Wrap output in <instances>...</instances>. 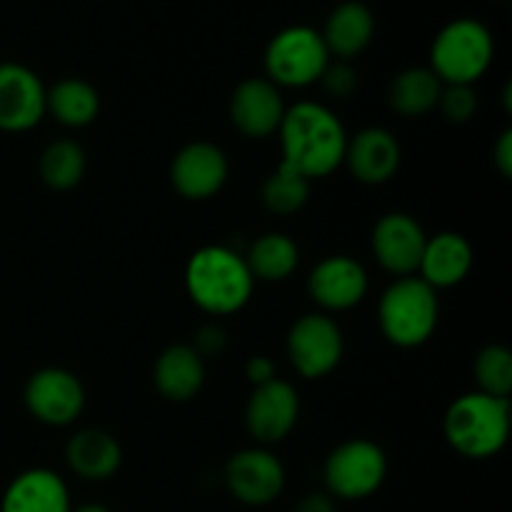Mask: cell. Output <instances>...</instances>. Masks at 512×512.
Returning a JSON list of instances; mask_svg holds the SVG:
<instances>
[{"mask_svg": "<svg viewBox=\"0 0 512 512\" xmlns=\"http://www.w3.org/2000/svg\"><path fill=\"white\" fill-rule=\"evenodd\" d=\"M293 512H338L335 510V500L328 493H310L295 505Z\"/></svg>", "mask_w": 512, "mask_h": 512, "instance_id": "cell-34", "label": "cell"}, {"mask_svg": "<svg viewBox=\"0 0 512 512\" xmlns=\"http://www.w3.org/2000/svg\"><path fill=\"white\" fill-rule=\"evenodd\" d=\"M308 293L320 308L330 313L350 310L368 295V273L350 255H328L310 273Z\"/></svg>", "mask_w": 512, "mask_h": 512, "instance_id": "cell-15", "label": "cell"}, {"mask_svg": "<svg viewBox=\"0 0 512 512\" xmlns=\"http://www.w3.org/2000/svg\"><path fill=\"white\" fill-rule=\"evenodd\" d=\"M255 278L245 255L228 245H205L185 265V290L200 310L210 315H233L253 298Z\"/></svg>", "mask_w": 512, "mask_h": 512, "instance_id": "cell-2", "label": "cell"}, {"mask_svg": "<svg viewBox=\"0 0 512 512\" xmlns=\"http://www.w3.org/2000/svg\"><path fill=\"white\" fill-rule=\"evenodd\" d=\"M280 88L268 78H248L230 95V120L245 138H268L278 133L285 115Z\"/></svg>", "mask_w": 512, "mask_h": 512, "instance_id": "cell-16", "label": "cell"}, {"mask_svg": "<svg viewBox=\"0 0 512 512\" xmlns=\"http://www.w3.org/2000/svg\"><path fill=\"white\" fill-rule=\"evenodd\" d=\"M438 108L445 115V120L463 125L478 113V93H475L473 85H443Z\"/></svg>", "mask_w": 512, "mask_h": 512, "instance_id": "cell-29", "label": "cell"}, {"mask_svg": "<svg viewBox=\"0 0 512 512\" xmlns=\"http://www.w3.org/2000/svg\"><path fill=\"white\" fill-rule=\"evenodd\" d=\"M283 160L308 180L325 178L343 165L348 133L330 108L320 103H295L285 110L278 128Z\"/></svg>", "mask_w": 512, "mask_h": 512, "instance_id": "cell-1", "label": "cell"}, {"mask_svg": "<svg viewBox=\"0 0 512 512\" xmlns=\"http://www.w3.org/2000/svg\"><path fill=\"white\" fill-rule=\"evenodd\" d=\"M478 390L493 398L510 400L512 393V353L505 345H485L473 365Z\"/></svg>", "mask_w": 512, "mask_h": 512, "instance_id": "cell-28", "label": "cell"}, {"mask_svg": "<svg viewBox=\"0 0 512 512\" xmlns=\"http://www.w3.org/2000/svg\"><path fill=\"white\" fill-rule=\"evenodd\" d=\"M440 318L438 290L418 275L398 278L385 288L378 303V325L395 348H420L433 338Z\"/></svg>", "mask_w": 512, "mask_h": 512, "instance_id": "cell-4", "label": "cell"}, {"mask_svg": "<svg viewBox=\"0 0 512 512\" xmlns=\"http://www.w3.org/2000/svg\"><path fill=\"white\" fill-rule=\"evenodd\" d=\"M45 93L48 88L28 65L0 63V130H33L45 118Z\"/></svg>", "mask_w": 512, "mask_h": 512, "instance_id": "cell-14", "label": "cell"}, {"mask_svg": "<svg viewBox=\"0 0 512 512\" xmlns=\"http://www.w3.org/2000/svg\"><path fill=\"white\" fill-rule=\"evenodd\" d=\"M388 478V455L378 443L353 438L330 450L323 465L325 493L340 500H365Z\"/></svg>", "mask_w": 512, "mask_h": 512, "instance_id": "cell-7", "label": "cell"}, {"mask_svg": "<svg viewBox=\"0 0 512 512\" xmlns=\"http://www.w3.org/2000/svg\"><path fill=\"white\" fill-rule=\"evenodd\" d=\"M425 243H428V235H425L423 225L413 215L400 213V210L378 218V223L373 225V235H370V248H373L380 268L398 278L418 273Z\"/></svg>", "mask_w": 512, "mask_h": 512, "instance_id": "cell-13", "label": "cell"}, {"mask_svg": "<svg viewBox=\"0 0 512 512\" xmlns=\"http://www.w3.org/2000/svg\"><path fill=\"white\" fill-rule=\"evenodd\" d=\"M223 478L228 493L248 508H265L285 490L283 463L263 445L230 455Z\"/></svg>", "mask_w": 512, "mask_h": 512, "instance_id": "cell-10", "label": "cell"}, {"mask_svg": "<svg viewBox=\"0 0 512 512\" xmlns=\"http://www.w3.org/2000/svg\"><path fill=\"white\" fill-rule=\"evenodd\" d=\"M153 383L170 403H188L203 390L205 360L190 345H170L155 360Z\"/></svg>", "mask_w": 512, "mask_h": 512, "instance_id": "cell-22", "label": "cell"}, {"mask_svg": "<svg viewBox=\"0 0 512 512\" xmlns=\"http://www.w3.org/2000/svg\"><path fill=\"white\" fill-rule=\"evenodd\" d=\"M318 83L323 85V90L330 98L345 100L358 90V73H355V68L348 60H330Z\"/></svg>", "mask_w": 512, "mask_h": 512, "instance_id": "cell-30", "label": "cell"}, {"mask_svg": "<svg viewBox=\"0 0 512 512\" xmlns=\"http://www.w3.org/2000/svg\"><path fill=\"white\" fill-rule=\"evenodd\" d=\"M250 275L263 283H283L295 273L300 263V250L290 235L285 233H263L255 238L245 255Z\"/></svg>", "mask_w": 512, "mask_h": 512, "instance_id": "cell-25", "label": "cell"}, {"mask_svg": "<svg viewBox=\"0 0 512 512\" xmlns=\"http://www.w3.org/2000/svg\"><path fill=\"white\" fill-rule=\"evenodd\" d=\"M475 263L473 245L468 238L453 230L428 238L423 250V258L418 265V278L425 280L433 290L455 288L470 275Z\"/></svg>", "mask_w": 512, "mask_h": 512, "instance_id": "cell-19", "label": "cell"}, {"mask_svg": "<svg viewBox=\"0 0 512 512\" xmlns=\"http://www.w3.org/2000/svg\"><path fill=\"white\" fill-rule=\"evenodd\" d=\"M70 512H110V510L100 503H85V505H78V508H73Z\"/></svg>", "mask_w": 512, "mask_h": 512, "instance_id": "cell-35", "label": "cell"}, {"mask_svg": "<svg viewBox=\"0 0 512 512\" xmlns=\"http://www.w3.org/2000/svg\"><path fill=\"white\" fill-rule=\"evenodd\" d=\"M65 480L48 468H30L15 475L0 498V512H70Z\"/></svg>", "mask_w": 512, "mask_h": 512, "instance_id": "cell-18", "label": "cell"}, {"mask_svg": "<svg viewBox=\"0 0 512 512\" xmlns=\"http://www.w3.org/2000/svg\"><path fill=\"white\" fill-rule=\"evenodd\" d=\"M493 163L503 178H510L512 175V130H505V133L500 135L498 145L493 148Z\"/></svg>", "mask_w": 512, "mask_h": 512, "instance_id": "cell-32", "label": "cell"}, {"mask_svg": "<svg viewBox=\"0 0 512 512\" xmlns=\"http://www.w3.org/2000/svg\"><path fill=\"white\" fill-rule=\"evenodd\" d=\"M228 155L215 143L195 140L180 148L170 163V183L185 200H210L228 183Z\"/></svg>", "mask_w": 512, "mask_h": 512, "instance_id": "cell-12", "label": "cell"}, {"mask_svg": "<svg viewBox=\"0 0 512 512\" xmlns=\"http://www.w3.org/2000/svg\"><path fill=\"white\" fill-rule=\"evenodd\" d=\"M23 403L38 423L65 428L73 425L85 410V388L70 370L43 368L25 383Z\"/></svg>", "mask_w": 512, "mask_h": 512, "instance_id": "cell-9", "label": "cell"}, {"mask_svg": "<svg viewBox=\"0 0 512 512\" xmlns=\"http://www.w3.org/2000/svg\"><path fill=\"white\" fill-rule=\"evenodd\" d=\"M245 375H248V380L255 388V385H263L275 378V365L270 363L265 355H255V358H250L248 365H245Z\"/></svg>", "mask_w": 512, "mask_h": 512, "instance_id": "cell-33", "label": "cell"}, {"mask_svg": "<svg viewBox=\"0 0 512 512\" xmlns=\"http://www.w3.org/2000/svg\"><path fill=\"white\" fill-rule=\"evenodd\" d=\"M298 418V390L280 378L255 385L248 403H245V428L263 448L288 438L295 425H298Z\"/></svg>", "mask_w": 512, "mask_h": 512, "instance_id": "cell-11", "label": "cell"}, {"mask_svg": "<svg viewBox=\"0 0 512 512\" xmlns=\"http://www.w3.org/2000/svg\"><path fill=\"white\" fill-rule=\"evenodd\" d=\"M285 353L300 378H325L343 360V333L330 315L305 313L290 325L288 338H285Z\"/></svg>", "mask_w": 512, "mask_h": 512, "instance_id": "cell-8", "label": "cell"}, {"mask_svg": "<svg viewBox=\"0 0 512 512\" xmlns=\"http://www.w3.org/2000/svg\"><path fill=\"white\" fill-rule=\"evenodd\" d=\"M403 160L398 138L385 128H363L348 138L343 165L363 185H385L395 178Z\"/></svg>", "mask_w": 512, "mask_h": 512, "instance_id": "cell-17", "label": "cell"}, {"mask_svg": "<svg viewBox=\"0 0 512 512\" xmlns=\"http://www.w3.org/2000/svg\"><path fill=\"white\" fill-rule=\"evenodd\" d=\"M320 35H323L330 58L335 55L338 60H348L350 63L373 43L375 13L363 0H343V3L330 10Z\"/></svg>", "mask_w": 512, "mask_h": 512, "instance_id": "cell-20", "label": "cell"}, {"mask_svg": "<svg viewBox=\"0 0 512 512\" xmlns=\"http://www.w3.org/2000/svg\"><path fill=\"white\" fill-rule=\"evenodd\" d=\"M443 433L450 448L463 458H495L510 438V400L480 390L460 395L445 410Z\"/></svg>", "mask_w": 512, "mask_h": 512, "instance_id": "cell-3", "label": "cell"}, {"mask_svg": "<svg viewBox=\"0 0 512 512\" xmlns=\"http://www.w3.org/2000/svg\"><path fill=\"white\" fill-rule=\"evenodd\" d=\"M310 183L313 180L300 175L290 165L280 163L278 170L265 178L263 190H260V200H263L268 213L288 218V215L300 213L305 208V203L310 200Z\"/></svg>", "mask_w": 512, "mask_h": 512, "instance_id": "cell-27", "label": "cell"}, {"mask_svg": "<svg viewBox=\"0 0 512 512\" xmlns=\"http://www.w3.org/2000/svg\"><path fill=\"white\" fill-rule=\"evenodd\" d=\"M495 58L493 33L478 18H455L430 45V70L443 85H475Z\"/></svg>", "mask_w": 512, "mask_h": 512, "instance_id": "cell-5", "label": "cell"}, {"mask_svg": "<svg viewBox=\"0 0 512 512\" xmlns=\"http://www.w3.org/2000/svg\"><path fill=\"white\" fill-rule=\"evenodd\" d=\"M330 53L320 30L310 25H288L270 38L265 48V78L278 88H308L328 68Z\"/></svg>", "mask_w": 512, "mask_h": 512, "instance_id": "cell-6", "label": "cell"}, {"mask_svg": "<svg viewBox=\"0 0 512 512\" xmlns=\"http://www.w3.org/2000/svg\"><path fill=\"white\" fill-rule=\"evenodd\" d=\"M45 113L65 128H85L100 113V95L83 78H63L45 93Z\"/></svg>", "mask_w": 512, "mask_h": 512, "instance_id": "cell-24", "label": "cell"}, {"mask_svg": "<svg viewBox=\"0 0 512 512\" xmlns=\"http://www.w3.org/2000/svg\"><path fill=\"white\" fill-rule=\"evenodd\" d=\"M65 463L78 478L100 483L113 478L123 463V448L113 433L100 428L78 430L65 445Z\"/></svg>", "mask_w": 512, "mask_h": 512, "instance_id": "cell-21", "label": "cell"}, {"mask_svg": "<svg viewBox=\"0 0 512 512\" xmlns=\"http://www.w3.org/2000/svg\"><path fill=\"white\" fill-rule=\"evenodd\" d=\"M440 93H443V80L430 68H405L390 80L388 103L403 118H420L438 108Z\"/></svg>", "mask_w": 512, "mask_h": 512, "instance_id": "cell-23", "label": "cell"}, {"mask_svg": "<svg viewBox=\"0 0 512 512\" xmlns=\"http://www.w3.org/2000/svg\"><path fill=\"white\" fill-rule=\"evenodd\" d=\"M88 160H85V150L80 148L75 140H53L45 145L38 160L40 180L48 185L50 190H73L75 185L83 180Z\"/></svg>", "mask_w": 512, "mask_h": 512, "instance_id": "cell-26", "label": "cell"}, {"mask_svg": "<svg viewBox=\"0 0 512 512\" xmlns=\"http://www.w3.org/2000/svg\"><path fill=\"white\" fill-rule=\"evenodd\" d=\"M228 345V333L223 330V325L218 323H205L203 328L195 333V340L190 343V348L200 355V358H213V355H220Z\"/></svg>", "mask_w": 512, "mask_h": 512, "instance_id": "cell-31", "label": "cell"}]
</instances>
